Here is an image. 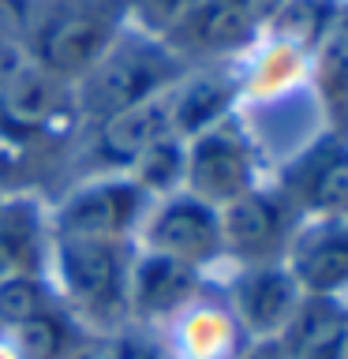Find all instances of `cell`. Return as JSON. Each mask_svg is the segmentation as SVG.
Here are the masks:
<instances>
[{
	"label": "cell",
	"mask_w": 348,
	"mask_h": 359,
	"mask_svg": "<svg viewBox=\"0 0 348 359\" xmlns=\"http://www.w3.org/2000/svg\"><path fill=\"white\" fill-rule=\"evenodd\" d=\"M184 168H187V142L168 131V135H161L154 146H146V150L135 157L128 176L157 202L165 195L184 191Z\"/></svg>",
	"instance_id": "d6986e66"
},
{
	"label": "cell",
	"mask_w": 348,
	"mask_h": 359,
	"mask_svg": "<svg viewBox=\"0 0 348 359\" xmlns=\"http://www.w3.org/2000/svg\"><path fill=\"white\" fill-rule=\"evenodd\" d=\"M64 359H112V344H109V337H101V333H86Z\"/></svg>",
	"instance_id": "4316f807"
},
{
	"label": "cell",
	"mask_w": 348,
	"mask_h": 359,
	"mask_svg": "<svg viewBox=\"0 0 348 359\" xmlns=\"http://www.w3.org/2000/svg\"><path fill=\"white\" fill-rule=\"evenodd\" d=\"M0 359H19V355H15V348H11V341H8L4 333H0Z\"/></svg>",
	"instance_id": "f1b7e54d"
},
{
	"label": "cell",
	"mask_w": 348,
	"mask_h": 359,
	"mask_svg": "<svg viewBox=\"0 0 348 359\" xmlns=\"http://www.w3.org/2000/svg\"><path fill=\"white\" fill-rule=\"evenodd\" d=\"M229 4L240 8L243 15L251 19L255 30H262V27H269V19L281 11V4H285V0H229Z\"/></svg>",
	"instance_id": "484cf974"
},
{
	"label": "cell",
	"mask_w": 348,
	"mask_h": 359,
	"mask_svg": "<svg viewBox=\"0 0 348 359\" xmlns=\"http://www.w3.org/2000/svg\"><path fill=\"white\" fill-rule=\"evenodd\" d=\"M240 94L236 79L225 72H191L168 90V128L176 139H195L213 123L232 116V101Z\"/></svg>",
	"instance_id": "e0dca14e"
},
{
	"label": "cell",
	"mask_w": 348,
	"mask_h": 359,
	"mask_svg": "<svg viewBox=\"0 0 348 359\" xmlns=\"http://www.w3.org/2000/svg\"><path fill=\"white\" fill-rule=\"evenodd\" d=\"M184 75L187 60H180L161 38H150L142 30H123L105 49V56L72 83L75 112L79 120L98 123L123 109L165 97Z\"/></svg>",
	"instance_id": "7a4b0ae2"
},
{
	"label": "cell",
	"mask_w": 348,
	"mask_h": 359,
	"mask_svg": "<svg viewBox=\"0 0 348 359\" xmlns=\"http://www.w3.org/2000/svg\"><path fill=\"white\" fill-rule=\"evenodd\" d=\"M288 273L303 296L341 299L348 296V217H311L300 224L285 255Z\"/></svg>",
	"instance_id": "7c38bea8"
},
{
	"label": "cell",
	"mask_w": 348,
	"mask_h": 359,
	"mask_svg": "<svg viewBox=\"0 0 348 359\" xmlns=\"http://www.w3.org/2000/svg\"><path fill=\"white\" fill-rule=\"evenodd\" d=\"M292 206L311 217H348V135H322L274 180Z\"/></svg>",
	"instance_id": "9c48e42d"
},
{
	"label": "cell",
	"mask_w": 348,
	"mask_h": 359,
	"mask_svg": "<svg viewBox=\"0 0 348 359\" xmlns=\"http://www.w3.org/2000/svg\"><path fill=\"white\" fill-rule=\"evenodd\" d=\"M4 337L11 341L19 359H64L86 337V330L67 314V307H60V311L45 314L38 322L19 325V330H11Z\"/></svg>",
	"instance_id": "ffe728a7"
},
{
	"label": "cell",
	"mask_w": 348,
	"mask_h": 359,
	"mask_svg": "<svg viewBox=\"0 0 348 359\" xmlns=\"http://www.w3.org/2000/svg\"><path fill=\"white\" fill-rule=\"evenodd\" d=\"M128 30V0H34L27 56L64 83L83 79Z\"/></svg>",
	"instance_id": "3957f363"
},
{
	"label": "cell",
	"mask_w": 348,
	"mask_h": 359,
	"mask_svg": "<svg viewBox=\"0 0 348 359\" xmlns=\"http://www.w3.org/2000/svg\"><path fill=\"white\" fill-rule=\"evenodd\" d=\"M300 224L303 213L281 195L277 184H255L247 195L221 206L225 258H232L236 266L285 262Z\"/></svg>",
	"instance_id": "8992f818"
},
{
	"label": "cell",
	"mask_w": 348,
	"mask_h": 359,
	"mask_svg": "<svg viewBox=\"0 0 348 359\" xmlns=\"http://www.w3.org/2000/svg\"><path fill=\"white\" fill-rule=\"evenodd\" d=\"M49 210L34 195L0 198V280L15 273H41L49 269Z\"/></svg>",
	"instance_id": "2e32d148"
},
{
	"label": "cell",
	"mask_w": 348,
	"mask_h": 359,
	"mask_svg": "<svg viewBox=\"0 0 348 359\" xmlns=\"http://www.w3.org/2000/svg\"><path fill=\"white\" fill-rule=\"evenodd\" d=\"M258 180V154L247 131L232 116L213 123L210 131L187 139V168H184V191L210 206H229L232 198L247 195Z\"/></svg>",
	"instance_id": "ba28073f"
},
{
	"label": "cell",
	"mask_w": 348,
	"mask_h": 359,
	"mask_svg": "<svg viewBox=\"0 0 348 359\" xmlns=\"http://www.w3.org/2000/svg\"><path fill=\"white\" fill-rule=\"evenodd\" d=\"M4 195H8V191H0V198H4Z\"/></svg>",
	"instance_id": "f546056e"
},
{
	"label": "cell",
	"mask_w": 348,
	"mask_h": 359,
	"mask_svg": "<svg viewBox=\"0 0 348 359\" xmlns=\"http://www.w3.org/2000/svg\"><path fill=\"white\" fill-rule=\"evenodd\" d=\"M330 22H333V11L326 0H285L281 11L269 19V30H274L285 45L307 49V45L322 41V34L330 30Z\"/></svg>",
	"instance_id": "44dd1931"
},
{
	"label": "cell",
	"mask_w": 348,
	"mask_h": 359,
	"mask_svg": "<svg viewBox=\"0 0 348 359\" xmlns=\"http://www.w3.org/2000/svg\"><path fill=\"white\" fill-rule=\"evenodd\" d=\"M27 64H30V56H27V49H22V45L0 41V90H4Z\"/></svg>",
	"instance_id": "d4e9b609"
},
{
	"label": "cell",
	"mask_w": 348,
	"mask_h": 359,
	"mask_svg": "<svg viewBox=\"0 0 348 359\" xmlns=\"http://www.w3.org/2000/svg\"><path fill=\"white\" fill-rule=\"evenodd\" d=\"M236 359H288V352L281 341H251Z\"/></svg>",
	"instance_id": "83f0119b"
},
{
	"label": "cell",
	"mask_w": 348,
	"mask_h": 359,
	"mask_svg": "<svg viewBox=\"0 0 348 359\" xmlns=\"http://www.w3.org/2000/svg\"><path fill=\"white\" fill-rule=\"evenodd\" d=\"M165 344L173 348L176 359H236L251 344L243 325L225 296H202L187 303L173 322L165 325Z\"/></svg>",
	"instance_id": "4fadbf2b"
},
{
	"label": "cell",
	"mask_w": 348,
	"mask_h": 359,
	"mask_svg": "<svg viewBox=\"0 0 348 359\" xmlns=\"http://www.w3.org/2000/svg\"><path fill=\"white\" fill-rule=\"evenodd\" d=\"M135 262L131 240H72L53 236L49 277L67 314L86 333L112 337L128 325V280Z\"/></svg>",
	"instance_id": "6da1fadb"
},
{
	"label": "cell",
	"mask_w": 348,
	"mask_h": 359,
	"mask_svg": "<svg viewBox=\"0 0 348 359\" xmlns=\"http://www.w3.org/2000/svg\"><path fill=\"white\" fill-rule=\"evenodd\" d=\"M255 27L229 0H195L191 11L165 34V45L180 60L187 56H229L255 41Z\"/></svg>",
	"instance_id": "9a60e30c"
},
{
	"label": "cell",
	"mask_w": 348,
	"mask_h": 359,
	"mask_svg": "<svg viewBox=\"0 0 348 359\" xmlns=\"http://www.w3.org/2000/svg\"><path fill=\"white\" fill-rule=\"evenodd\" d=\"M112 344V359H176L173 348L165 344L161 330H150V325H120L116 333L109 337Z\"/></svg>",
	"instance_id": "cb8c5ba5"
},
{
	"label": "cell",
	"mask_w": 348,
	"mask_h": 359,
	"mask_svg": "<svg viewBox=\"0 0 348 359\" xmlns=\"http://www.w3.org/2000/svg\"><path fill=\"white\" fill-rule=\"evenodd\" d=\"M60 292H56L49 269L41 273H15L0 280V333H11L27 322H38L45 314L60 311Z\"/></svg>",
	"instance_id": "ac0fdd59"
},
{
	"label": "cell",
	"mask_w": 348,
	"mask_h": 359,
	"mask_svg": "<svg viewBox=\"0 0 348 359\" xmlns=\"http://www.w3.org/2000/svg\"><path fill=\"white\" fill-rule=\"evenodd\" d=\"M225 299L251 341H281L296 318L303 292L285 262L240 266L225 288Z\"/></svg>",
	"instance_id": "30bf717a"
},
{
	"label": "cell",
	"mask_w": 348,
	"mask_h": 359,
	"mask_svg": "<svg viewBox=\"0 0 348 359\" xmlns=\"http://www.w3.org/2000/svg\"><path fill=\"white\" fill-rule=\"evenodd\" d=\"M191 4L195 0H128V22L135 19V30L165 41V34L187 15Z\"/></svg>",
	"instance_id": "603a6c76"
},
{
	"label": "cell",
	"mask_w": 348,
	"mask_h": 359,
	"mask_svg": "<svg viewBox=\"0 0 348 359\" xmlns=\"http://www.w3.org/2000/svg\"><path fill=\"white\" fill-rule=\"evenodd\" d=\"M319 86L326 105L348 97V15L333 19L319 41Z\"/></svg>",
	"instance_id": "7402d4cb"
},
{
	"label": "cell",
	"mask_w": 348,
	"mask_h": 359,
	"mask_svg": "<svg viewBox=\"0 0 348 359\" xmlns=\"http://www.w3.org/2000/svg\"><path fill=\"white\" fill-rule=\"evenodd\" d=\"M75 123L72 83L41 72L38 64H27L0 90V154H11L15 161L53 150Z\"/></svg>",
	"instance_id": "277c9868"
},
{
	"label": "cell",
	"mask_w": 348,
	"mask_h": 359,
	"mask_svg": "<svg viewBox=\"0 0 348 359\" xmlns=\"http://www.w3.org/2000/svg\"><path fill=\"white\" fill-rule=\"evenodd\" d=\"M135 247L176 262H187L195 269H206L225 258V236H221V210L195 198L191 191L157 198L146 213Z\"/></svg>",
	"instance_id": "52a82bcc"
},
{
	"label": "cell",
	"mask_w": 348,
	"mask_h": 359,
	"mask_svg": "<svg viewBox=\"0 0 348 359\" xmlns=\"http://www.w3.org/2000/svg\"><path fill=\"white\" fill-rule=\"evenodd\" d=\"M168 97V94H165ZM154 97L146 105L123 109L116 116H105L94 123L86 146V161H90V176L94 172H128L146 146H154L161 135H168V101Z\"/></svg>",
	"instance_id": "5bb4252c"
},
{
	"label": "cell",
	"mask_w": 348,
	"mask_h": 359,
	"mask_svg": "<svg viewBox=\"0 0 348 359\" xmlns=\"http://www.w3.org/2000/svg\"><path fill=\"white\" fill-rule=\"evenodd\" d=\"M154 198L128 172H94L49 210L53 236L72 240H131L139 236Z\"/></svg>",
	"instance_id": "5b68a950"
},
{
	"label": "cell",
	"mask_w": 348,
	"mask_h": 359,
	"mask_svg": "<svg viewBox=\"0 0 348 359\" xmlns=\"http://www.w3.org/2000/svg\"><path fill=\"white\" fill-rule=\"evenodd\" d=\"M202 292H206V273L202 269L135 247L131 280H128V322L165 330Z\"/></svg>",
	"instance_id": "8fae6325"
}]
</instances>
